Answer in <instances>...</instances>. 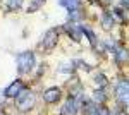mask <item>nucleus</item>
Listing matches in <instances>:
<instances>
[{"mask_svg":"<svg viewBox=\"0 0 129 115\" xmlns=\"http://www.w3.org/2000/svg\"><path fill=\"white\" fill-rule=\"evenodd\" d=\"M60 98V89L59 88H48V89H45L43 91V100L47 101V103H57Z\"/></svg>","mask_w":129,"mask_h":115,"instance_id":"nucleus-9","label":"nucleus"},{"mask_svg":"<svg viewBox=\"0 0 129 115\" xmlns=\"http://www.w3.org/2000/svg\"><path fill=\"white\" fill-rule=\"evenodd\" d=\"M16 105H17V110L19 112H29L31 108L35 106V95L24 89L17 98H16Z\"/></svg>","mask_w":129,"mask_h":115,"instance_id":"nucleus-2","label":"nucleus"},{"mask_svg":"<svg viewBox=\"0 0 129 115\" xmlns=\"http://www.w3.org/2000/svg\"><path fill=\"white\" fill-rule=\"evenodd\" d=\"M43 4H45V0H31L29 7H28V12H36L38 9H41Z\"/></svg>","mask_w":129,"mask_h":115,"instance_id":"nucleus-14","label":"nucleus"},{"mask_svg":"<svg viewBox=\"0 0 129 115\" xmlns=\"http://www.w3.org/2000/svg\"><path fill=\"white\" fill-rule=\"evenodd\" d=\"M81 9H78V10H71L69 12V22H76V21H79V17H81Z\"/></svg>","mask_w":129,"mask_h":115,"instance_id":"nucleus-17","label":"nucleus"},{"mask_svg":"<svg viewBox=\"0 0 129 115\" xmlns=\"http://www.w3.org/2000/svg\"><path fill=\"white\" fill-rule=\"evenodd\" d=\"M16 64H17L19 74H28V72H31V69L35 67V53L33 52H21V53H17Z\"/></svg>","mask_w":129,"mask_h":115,"instance_id":"nucleus-1","label":"nucleus"},{"mask_svg":"<svg viewBox=\"0 0 129 115\" xmlns=\"http://www.w3.org/2000/svg\"><path fill=\"white\" fill-rule=\"evenodd\" d=\"M24 0H7V5H9V10H17L21 9Z\"/></svg>","mask_w":129,"mask_h":115,"instance_id":"nucleus-15","label":"nucleus"},{"mask_svg":"<svg viewBox=\"0 0 129 115\" xmlns=\"http://www.w3.org/2000/svg\"><path fill=\"white\" fill-rule=\"evenodd\" d=\"M22 91H24V83L19 81V79L14 81V83H10L9 86L5 88V95H7V98H17Z\"/></svg>","mask_w":129,"mask_h":115,"instance_id":"nucleus-6","label":"nucleus"},{"mask_svg":"<svg viewBox=\"0 0 129 115\" xmlns=\"http://www.w3.org/2000/svg\"><path fill=\"white\" fill-rule=\"evenodd\" d=\"M103 89H105V88H98V89H95V93H93V101L98 103V105H102V103L105 101V98H107V95H105Z\"/></svg>","mask_w":129,"mask_h":115,"instance_id":"nucleus-12","label":"nucleus"},{"mask_svg":"<svg viewBox=\"0 0 129 115\" xmlns=\"http://www.w3.org/2000/svg\"><path fill=\"white\" fill-rule=\"evenodd\" d=\"M112 14H114V17L117 21H127V17H126V14H124V10H122V7H114L112 9Z\"/></svg>","mask_w":129,"mask_h":115,"instance_id":"nucleus-13","label":"nucleus"},{"mask_svg":"<svg viewBox=\"0 0 129 115\" xmlns=\"http://www.w3.org/2000/svg\"><path fill=\"white\" fill-rule=\"evenodd\" d=\"M59 5L71 12V10L81 9V0H59Z\"/></svg>","mask_w":129,"mask_h":115,"instance_id":"nucleus-10","label":"nucleus"},{"mask_svg":"<svg viewBox=\"0 0 129 115\" xmlns=\"http://www.w3.org/2000/svg\"><path fill=\"white\" fill-rule=\"evenodd\" d=\"M127 58H129L127 50L122 48V47H117V50H115V60H117L119 64H124V62H127Z\"/></svg>","mask_w":129,"mask_h":115,"instance_id":"nucleus-11","label":"nucleus"},{"mask_svg":"<svg viewBox=\"0 0 129 115\" xmlns=\"http://www.w3.org/2000/svg\"><path fill=\"white\" fill-rule=\"evenodd\" d=\"M120 4H122L124 9H129V0H120Z\"/></svg>","mask_w":129,"mask_h":115,"instance_id":"nucleus-19","label":"nucleus"},{"mask_svg":"<svg viewBox=\"0 0 129 115\" xmlns=\"http://www.w3.org/2000/svg\"><path fill=\"white\" fill-rule=\"evenodd\" d=\"M95 81L98 83V88H105L107 86V79L102 76V74H98V76H95Z\"/></svg>","mask_w":129,"mask_h":115,"instance_id":"nucleus-18","label":"nucleus"},{"mask_svg":"<svg viewBox=\"0 0 129 115\" xmlns=\"http://www.w3.org/2000/svg\"><path fill=\"white\" fill-rule=\"evenodd\" d=\"M83 33H84V34H86V36L89 38V41H91V45H96V36H95V33H93L91 29L84 26V28H83Z\"/></svg>","mask_w":129,"mask_h":115,"instance_id":"nucleus-16","label":"nucleus"},{"mask_svg":"<svg viewBox=\"0 0 129 115\" xmlns=\"http://www.w3.org/2000/svg\"><path fill=\"white\" fill-rule=\"evenodd\" d=\"M78 110H79V100L74 96H69V100L62 105L60 115H78Z\"/></svg>","mask_w":129,"mask_h":115,"instance_id":"nucleus-5","label":"nucleus"},{"mask_svg":"<svg viewBox=\"0 0 129 115\" xmlns=\"http://www.w3.org/2000/svg\"><path fill=\"white\" fill-rule=\"evenodd\" d=\"M102 28L105 29V31H110V29L114 28V24H115V17H114V14H112V10H103V14H102Z\"/></svg>","mask_w":129,"mask_h":115,"instance_id":"nucleus-8","label":"nucleus"},{"mask_svg":"<svg viewBox=\"0 0 129 115\" xmlns=\"http://www.w3.org/2000/svg\"><path fill=\"white\" fill-rule=\"evenodd\" d=\"M66 31H67V34H69L74 41H79L81 36L84 34V33H83V26L76 24V22H69V24H66Z\"/></svg>","mask_w":129,"mask_h":115,"instance_id":"nucleus-7","label":"nucleus"},{"mask_svg":"<svg viewBox=\"0 0 129 115\" xmlns=\"http://www.w3.org/2000/svg\"><path fill=\"white\" fill-rule=\"evenodd\" d=\"M57 40H59V31L57 29H50L43 34V38L40 41V50H45V52H50L52 48L57 45Z\"/></svg>","mask_w":129,"mask_h":115,"instance_id":"nucleus-4","label":"nucleus"},{"mask_svg":"<svg viewBox=\"0 0 129 115\" xmlns=\"http://www.w3.org/2000/svg\"><path fill=\"white\" fill-rule=\"evenodd\" d=\"M115 98H117V101L120 105L129 106V81L122 79V81L117 83V86H115Z\"/></svg>","mask_w":129,"mask_h":115,"instance_id":"nucleus-3","label":"nucleus"}]
</instances>
